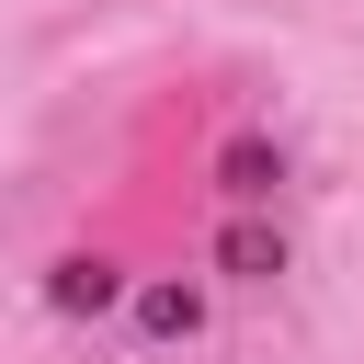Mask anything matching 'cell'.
<instances>
[{
    "label": "cell",
    "mask_w": 364,
    "mask_h": 364,
    "mask_svg": "<svg viewBox=\"0 0 364 364\" xmlns=\"http://www.w3.org/2000/svg\"><path fill=\"white\" fill-rule=\"evenodd\" d=\"M216 262H228V273L250 284V273H273V262H284V239H273L262 216H228V239H216Z\"/></svg>",
    "instance_id": "6da1fadb"
},
{
    "label": "cell",
    "mask_w": 364,
    "mask_h": 364,
    "mask_svg": "<svg viewBox=\"0 0 364 364\" xmlns=\"http://www.w3.org/2000/svg\"><path fill=\"white\" fill-rule=\"evenodd\" d=\"M46 296H57L68 318H91V307H114V262H57V273H46Z\"/></svg>",
    "instance_id": "7a4b0ae2"
},
{
    "label": "cell",
    "mask_w": 364,
    "mask_h": 364,
    "mask_svg": "<svg viewBox=\"0 0 364 364\" xmlns=\"http://www.w3.org/2000/svg\"><path fill=\"white\" fill-rule=\"evenodd\" d=\"M136 318H148V330H193V284H148Z\"/></svg>",
    "instance_id": "3957f363"
}]
</instances>
